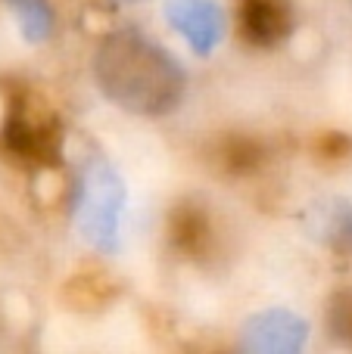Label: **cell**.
Wrapping results in <instances>:
<instances>
[{
    "mask_svg": "<svg viewBox=\"0 0 352 354\" xmlns=\"http://www.w3.org/2000/svg\"><path fill=\"white\" fill-rule=\"evenodd\" d=\"M3 147L31 165H53L60 159V122L47 100L31 91L12 97L3 124Z\"/></svg>",
    "mask_w": 352,
    "mask_h": 354,
    "instance_id": "obj_1",
    "label": "cell"
},
{
    "mask_svg": "<svg viewBox=\"0 0 352 354\" xmlns=\"http://www.w3.org/2000/svg\"><path fill=\"white\" fill-rule=\"evenodd\" d=\"M237 25L253 47H278L293 28L290 0H237Z\"/></svg>",
    "mask_w": 352,
    "mask_h": 354,
    "instance_id": "obj_2",
    "label": "cell"
},
{
    "mask_svg": "<svg viewBox=\"0 0 352 354\" xmlns=\"http://www.w3.org/2000/svg\"><path fill=\"white\" fill-rule=\"evenodd\" d=\"M172 243L178 245L184 255L191 258H203L212 249V221L206 214V208H197L191 202H181L172 212Z\"/></svg>",
    "mask_w": 352,
    "mask_h": 354,
    "instance_id": "obj_3",
    "label": "cell"
},
{
    "mask_svg": "<svg viewBox=\"0 0 352 354\" xmlns=\"http://www.w3.org/2000/svg\"><path fill=\"white\" fill-rule=\"evenodd\" d=\"M262 156L265 153H262L259 140H253V137H228L222 147V165L231 174H249L259 168Z\"/></svg>",
    "mask_w": 352,
    "mask_h": 354,
    "instance_id": "obj_4",
    "label": "cell"
},
{
    "mask_svg": "<svg viewBox=\"0 0 352 354\" xmlns=\"http://www.w3.org/2000/svg\"><path fill=\"white\" fill-rule=\"evenodd\" d=\"M331 326H334V333L340 339L352 342V289H346V292H340L334 299V305H331Z\"/></svg>",
    "mask_w": 352,
    "mask_h": 354,
    "instance_id": "obj_5",
    "label": "cell"
},
{
    "mask_svg": "<svg viewBox=\"0 0 352 354\" xmlns=\"http://www.w3.org/2000/svg\"><path fill=\"white\" fill-rule=\"evenodd\" d=\"M318 153L324 159H346V156H352V140L346 134H340V131H328L318 140Z\"/></svg>",
    "mask_w": 352,
    "mask_h": 354,
    "instance_id": "obj_6",
    "label": "cell"
}]
</instances>
